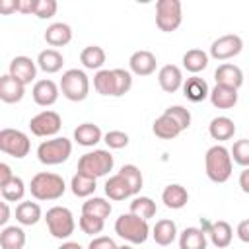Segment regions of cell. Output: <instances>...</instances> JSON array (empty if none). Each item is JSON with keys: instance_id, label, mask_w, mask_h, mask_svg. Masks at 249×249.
Segmentation results:
<instances>
[{"instance_id": "22", "label": "cell", "mask_w": 249, "mask_h": 249, "mask_svg": "<svg viewBox=\"0 0 249 249\" xmlns=\"http://www.w3.org/2000/svg\"><path fill=\"white\" fill-rule=\"evenodd\" d=\"M152 237L161 247L171 245L175 241V237H177V226H175V222L173 220H167V218L165 220H158L156 226L152 228Z\"/></svg>"}, {"instance_id": "21", "label": "cell", "mask_w": 249, "mask_h": 249, "mask_svg": "<svg viewBox=\"0 0 249 249\" xmlns=\"http://www.w3.org/2000/svg\"><path fill=\"white\" fill-rule=\"evenodd\" d=\"M161 200H163V204H165L167 208L179 210V208H183V206L189 202V193H187V189H185L183 185L173 183V185H167V187L163 189Z\"/></svg>"}, {"instance_id": "27", "label": "cell", "mask_w": 249, "mask_h": 249, "mask_svg": "<svg viewBox=\"0 0 249 249\" xmlns=\"http://www.w3.org/2000/svg\"><path fill=\"white\" fill-rule=\"evenodd\" d=\"M179 249H206V233L200 228H185L179 233Z\"/></svg>"}, {"instance_id": "49", "label": "cell", "mask_w": 249, "mask_h": 249, "mask_svg": "<svg viewBox=\"0 0 249 249\" xmlns=\"http://www.w3.org/2000/svg\"><path fill=\"white\" fill-rule=\"evenodd\" d=\"M39 0H19V12L21 14H35Z\"/></svg>"}, {"instance_id": "6", "label": "cell", "mask_w": 249, "mask_h": 249, "mask_svg": "<svg viewBox=\"0 0 249 249\" xmlns=\"http://www.w3.org/2000/svg\"><path fill=\"white\" fill-rule=\"evenodd\" d=\"M45 222H47V228H49V233L56 239H66L74 233V228H76V222H74V216L72 212L66 208V206H53L47 210L45 214Z\"/></svg>"}, {"instance_id": "36", "label": "cell", "mask_w": 249, "mask_h": 249, "mask_svg": "<svg viewBox=\"0 0 249 249\" xmlns=\"http://www.w3.org/2000/svg\"><path fill=\"white\" fill-rule=\"evenodd\" d=\"M0 193H2V198H4L6 202H18V200H21L23 195H25V183H23L21 177L14 175L12 181H8L4 187H0Z\"/></svg>"}, {"instance_id": "30", "label": "cell", "mask_w": 249, "mask_h": 249, "mask_svg": "<svg viewBox=\"0 0 249 249\" xmlns=\"http://www.w3.org/2000/svg\"><path fill=\"white\" fill-rule=\"evenodd\" d=\"M25 231L19 226H6L0 231V247L2 249H23Z\"/></svg>"}, {"instance_id": "42", "label": "cell", "mask_w": 249, "mask_h": 249, "mask_svg": "<svg viewBox=\"0 0 249 249\" xmlns=\"http://www.w3.org/2000/svg\"><path fill=\"white\" fill-rule=\"evenodd\" d=\"M230 154H231V160L235 163H239L243 167H249V140L247 138H241V140L233 142Z\"/></svg>"}, {"instance_id": "1", "label": "cell", "mask_w": 249, "mask_h": 249, "mask_svg": "<svg viewBox=\"0 0 249 249\" xmlns=\"http://www.w3.org/2000/svg\"><path fill=\"white\" fill-rule=\"evenodd\" d=\"M206 175L214 183H226L231 177V154L226 146L216 144L206 150L204 156Z\"/></svg>"}, {"instance_id": "15", "label": "cell", "mask_w": 249, "mask_h": 249, "mask_svg": "<svg viewBox=\"0 0 249 249\" xmlns=\"http://www.w3.org/2000/svg\"><path fill=\"white\" fill-rule=\"evenodd\" d=\"M158 82H160V88L165 91V93H175L179 88H183V74H181V68L175 66V64H165L160 68L158 72Z\"/></svg>"}, {"instance_id": "4", "label": "cell", "mask_w": 249, "mask_h": 249, "mask_svg": "<svg viewBox=\"0 0 249 249\" xmlns=\"http://www.w3.org/2000/svg\"><path fill=\"white\" fill-rule=\"evenodd\" d=\"M72 154V142L64 136H54L51 140H45L37 148V160L43 165H58L66 161Z\"/></svg>"}, {"instance_id": "31", "label": "cell", "mask_w": 249, "mask_h": 249, "mask_svg": "<svg viewBox=\"0 0 249 249\" xmlns=\"http://www.w3.org/2000/svg\"><path fill=\"white\" fill-rule=\"evenodd\" d=\"M152 130H154V134L158 136V138H161V140H173V138H177L183 130L177 126V123L173 121V119H169L167 115H161V117H158L156 121H154V124H152Z\"/></svg>"}, {"instance_id": "14", "label": "cell", "mask_w": 249, "mask_h": 249, "mask_svg": "<svg viewBox=\"0 0 249 249\" xmlns=\"http://www.w3.org/2000/svg\"><path fill=\"white\" fill-rule=\"evenodd\" d=\"M214 80L218 86H226V88H231V89H239L241 84H243V72L239 66L235 64H230V62H224L216 68L214 72Z\"/></svg>"}, {"instance_id": "5", "label": "cell", "mask_w": 249, "mask_h": 249, "mask_svg": "<svg viewBox=\"0 0 249 249\" xmlns=\"http://www.w3.org/2000/svg\"><path fill=\"white\" fill-rule=\"evenodd\" d=\"M113 156L109 150H93L84 154L78 160V173H84L88 177H103L113 169Z\"/></svg>"}, {"instance_id": "35", "label": "cell", "mask_w": 249, "mask_h": 249, "mask_svg": "<svg viewBox=\"0 0 249 249\" xmlns=\"http://www.w3.org/2000/svg\"><path fill=\"white\" fill-rule=\"evenodd\" d=\"M95 179L93 177H88V175H84V173H76L74 177H72V181H70V189H72V193L76 195V196H80V198H86V196H91L93 193H95Z\"/></svg>"}, {"instance_id": "54", "label": "cell", "mask_w": 249, "mask_h": 249, "mask_svg": "<svg viewBox=\"0 0 249 249\" xmlns=\"http://www.w3.org/2000/svg\"><path fill=\"white\" fill-rule=\"evenodd\" d=\"M119 249H134V247H130V245H121Z\"/></svg>"}, {"instance_id": "13", "label": "cell", "mask_w": 249, "mask_h": 249, "mask_svg": "<svg viewBox=\"0 0 249 249\" xmlns=\"http://www.w3.org/2000/svg\"><path fill=\"white\" fill-rule=\"evenodd\" d=\"M8 74L14 76L16 80H19L23 86H27V84H31V82L35 80L37 66H35V62H33L29 56L19 54V56L12 58V62H10V72H8Z\"/></svg>"}, {"instance_id": "41", "label": "cell", "mask_w": 249, "mask_h": 249, "mask_svg": "<svg viewBox=\"0 0 249 249\" xmlns=\"http://www.w3.org/2000/svg\"><path fill=\"white\" fill-rule=\"evenodd\" d=\"M163 115H167L169 119H173L181 130H187L191 126V113L183 105H171V107H167L163 111Z\"/></svg>"}, {"instance_id": "19", "label": "cell", "mask_w": 249, "mask_h": 249, "mask_svg": "<svg viewBox=\"0 0 249 249\" xmlns=\"http://www.w3.org/2000/svg\"><path fill=\"white\" fill-rule=\"evenodd\" d=\"M45 41L51 45V47H64L72 41V29L68 23H62V21H56V23H51L47 29H45Z\"/></svg>"}, {"instance_id": "50", "label": "cell", "mask_w": 249, "mask_h": 249, "mask_svg": "<svg viewBox=\"0 0 249 249\" xmlns=\"http://www.w3.org/2000/svg\"><path fill=\"white\" fill-rule=\"evenodd\" d=\"M12 179H14V173H12L10 165L8 163H0V187H4Z\"/></svg>"}, {"instance_id": "23", "label": "cell", "mask_w": 249, "mask_h": 249, "mask_svg": "<svg viewBox=\"0 0 249 249\" xmlns=\"http://www.w3.org/2000/svg\"><path fill=\"white\" fill-rule=\"evenodd\" d=\"M206 233L210 235V241H212L218 249H226V247L231 243V237H233V230H231V226H230L226 220L212 222Z\"/></svg>"}, {"instance_id": "37", "label": "cell", "mask_w": 249, "mask_h": 249, "mask_svg": "<svg viewBox=\"0 0 249 249\" xmlns=\"http://www.w3.org/2000/svg\"><path fill=\"white\" fill-rule=\"evenodd\" d=\"M93 88L101 95L115 97V82H113V70H97L93 76Z\"/></svg>"}, {"instance_id": "32", "label": "cell", "mask_w": 249, "mask_h": 249, "mask_svg": "<svg viewBox=\"0 0 249 249\" xmlns=\"http://www.w3.org/2000/svg\"><path fill=\"white\" fill-rule=\"evenodd\" d=\"M111 210H113L111 202L101 198V196H91L82 204V214H89V216H95V218H101V220L109 218Z\"/></svg>"}, {"instance_id": "46", "label": "cell", "mask_w": 249, "mask_h": 249, "mask_svg": "<svg viewBox=\"0 0 249 249\" xmlns=\"http://www.w3.org/2000/svg\"><path fill=\"white\" fill-rule=\"evenodd\" d=\"M88 249H119V245L111 239V237H105V235H99V237H93L88 245Z\"/></svg>"}, {"instance_id": "10", "label": "cell", "mask_w": 249, "mask_h": 249, "mask_svg": "<svg viewBox=\"0 0 249 249\" xmlns=\"http://www.w3.org/2000/svg\"><path fill=\"white\" fill-rule=\"evenodd\" d=\"M62 126V119L56 111H41L37 113L31 121H29V128L35 136L47 138V136H54Z\"/></svg>"}, {"instance_id": "11", "label": "cell", "mask_w": 249, "mask_h": 249, "mask_svg": "<svg viewBox=\"0 0 249 249\" xmlns=\"http://www.w3.org/2000/svg\"><path fill=\"white\" fill-rule=\"evenodd\" d=\"M243 49V41L239 35H222L218 37L212 45H210V56L216 58V60H228V58H233L241 53Z\"/></svg>"}, {"instance_id": "20", "label": "cell", "mask_w": 249, "mask_h": 249, "mask_svg": "<svg viewBox=\"0 0 249 249\" xmlns=\"http://www.w3.org/2000/svg\"><path fill=\"white\" fill-rule=\"evenodd\" d=\"M103 134H101V128L93 123H82L76 126L74 130V140L80 144V146H86V148H91L95 146L97 142H101Z\"/></svg>"}, {"instance_id": "45", "label": "cell", "mask_w": 249, "mask_h": 249, "mask_svg": "<svg viewBox=\"0 0 249 249\" xmlns=\"http://www.w3.org/2000/svg\"><path fill=\"white\" fill-rule=\"evenodd\" d=\"M58 10V4L56 0H39L37 4V10H35V16L41 18V19H47V18H53Z\"/></svg>"}, {"instance_id": "7", "label": "cell", "mask_w": 249, "mask_h": 249, "mask_svg": "<svg viewBox=\"0 0 249 249\" xmlns=\"http://www.w3.org/2000/svg\"><path fill=\"white\" fill-rule=\"evenodd\" d=\"M60 91L70 101H84L89 93V80L84 70L70 68L60 78Z\"/></svg>"}, {"instance_id": "24", "label": "cell", "mask_w": 249, "mask_h": 249, "mask_svg": "<svg viewBox=\"0 0 249 249\" xmlns=\"http://www.w3.org/2000/svg\"><path fill=\"white\" fill-rule=\"evenodd\" d=\"M210 103L218 109H231L237 103V89L226 88V86H214L210 89Z\"/></svg>"}, {"instance_id": "33", "label": "cell", "mask_w": 249, "mask_h": 249, "mask_svg": "<svg viewBox=\"0 0 249 249\" xmlns=\"http://www.w3.org/2000/svg\"><path fill=\"white\" fill-rule=\"evenodd\" d=\"M183 66L191 74H198L208 66V54L200 49H191L183 54Z\"/></svg>"}, {"instance_id": "38", "label": "cell", "mask_w": 249, "mask_h": 249, "mask_svg": "<svg viewBox=\"0 0 249 249\" xmlns=\"http://www.w3.org/2000/svg\"><path fill=\"white\" fill-rule=\"evenodd\" d=\"M156 202L150 198V196H136L132 202H130V212L144 218V220H150L156 216Z\"/></svg>"}, {"instance_id": "48", "label": "cell", "mask_w": 249, "mask_h": 249, "mask_svg": "<svg viewBox=\"0 0 249 249\" xmlns=\"http://www.w3.org/2000/svg\"><path fill=\"white\" fill-rule=\"evenodd\" d=\"M237 237L243 241V243H249V218L247 220H241L237 224V230H235Z\"/></svg>"}, {"instance_id": "44", "label": "cell", "mask_w": 249, "mask_h": 249, "mask_svg": "<svg viewBox=\"0 0 249 249\" xmlns=\"http://www.w3.org/2000/svg\"><path fill=\"white\" fill-rule=\"evenodd\" d=\"M103 142H105L109 148H113V150H121V148H124V146L128 144V134L123 132V130H109V132L103 136Z\"/></svg>"}, {"instance_id": "43", "label": "cell", "mask_w": 249, "mask_h": 249, "mask_svg": "<svg viewBox=\"0 0 249 249\" xmlns=\"http://www.w3.org/2000/svg\"><path fill=\"white\" fill-rule=\"evenodd\" d=\"M80 230L88 235H95V233H101L103 231V226H105V220L101 218H95V216H89V214H82L80 216Z\"/></svg>"}, {"instance_id": "9", "label": "cell", "mask_w": 249, "mask_h": 249, "mask_svg": "<svg viewBox=\"0 0 249 249\" xmlns=\"http://www.w3.org/2000/svg\"><path fill=\"white\" fill-rule=\"evenodd\" d=\"M0 150L16 160H21L31 150L29 136L18 128H2L0 130Z\"/></svg>"}, {"instance_id": "52", "label": "cell", "mask_w": 249, "mask_h": 249, "mask_svg": "<svg viewBox=\"0 0 249 249\" xmlns=\"http://www.w3.org/2000/svg\"><path fill=\"white\" fill-rule=\"evenodd\" d=\"M0 208H2V216H0V226H4V228H6V224H8V220H10V206H8V202L4 200V202L0 204Z\"/></svg>"}, {"instance_id": "18", "label": "cell", "mask_w": 249, "mask_h": 249, "mask_svg": "<svg viewBox=\"0 0 249 249\" xmlns=\"http://www.w3.org/2000/svg\"><path fill=\"white\" fill-rule=\"evenodd\" d=\"M183 95L193 101V103H200L204 101L206 97H210V89H208V84L204 78H198V76H191L183 82Z\"/></svg>"}, {"instance_id": "40", "label": "cell", "mask_w": 249, "mask_h": 249, "mask_svg": "<svg viewBox=\"0 0 249 249\" xmlns=\"http://www.w3.org/2000/svg\"><path fill=\"white\" fill-rule=\"evenodd\" d=\"M113 82H115V97L128 93L132 88V74L123 68H113Z\"/></svg>"}, {"instance_id": "39", "label": "cell", "mask_w": 249, "mask_h": 249, "mask_svg": "<svg viewBox=\"0 0 249 249\" xmlns=\"http://www.w3.org/2000/svg\"><path fill=\"white\" fill-rule=\"evenodd\" d=\"M124 179H126V183L130 185V189H132V195H138L140 193V189H142V183H144V179H142V171L134 165V163H126V165H123L121 167V171H119Z\"/></svg>"}, {"instance_id": "47", "label": "cell", "mask_w": 249, "mask_h": 249, "mask_svg": "<svg viewBox=\"0 0 249 249\" xmlns=\"http://www.w3.org/2000/svg\"><path fill=\"white\" fill-rule=\"evenodd\" d=\"M12 12H19V0H2L0 2V14H12Z\"/></svg>"}, {"instance_id": "26", "label": "cell", "mask_w": 249, "mask_h": 249, "mask_svg": "<svg viewBox=\"0 0 249 249\" xmlns=\"http://www.w3.org/2000/svg\"><path fill=\"white\" fill-rule=\"evenodd\" d=\"M105 195L111 198V200H124L132 195V189L130 185L126 183V179L117 173V175H111L105 183Z\"/></svg>"}, {"instance_id": "28", "label": "cell", "mask_w": 249, "mask_h": 249, "mask_svg": "<svg viewBox=\"0 0 249 249\" xmlns=\"http://www.w3.org/2000/svg\"><path fill=\"white\" fill-rule=\"evenodd\" d=\"M16 220L21 226H35L41 220V206L31 200H23L16 206Z\"/></svg>"}, {"instance_id": "3", "label": "cell", "mask_w": 249, "mask_h": 249, "mask_svg": "<svg viewBox=\"0 0 249 249\" xmlns=\"http://www.w3.org/2000/svg\"><path fill=\"white\" fill-rule=\"evenodd\" d=\"M115 233L119 237H123L124 241L138 245V243H144L148 239L150 226H148V220H144L132 212H126L115 220Z\"/></svg>"}, {"instance_id": "17", "label": "cell", "mask_w": 249, "mask_h": 249, "mask_svg": "<svg viewBox=\"0 0 249 249\" xmlns=\"http://www.w3.org/2000/svg\"><path fill=\"white\" fill-rule=\"evenodd\" d=\"M23 93H25V86L19 80H16L10 74H4L0 78V99L4 103H18V101H21Z\"/></svg>"}, {"instance_id": "25", "label": "cell", "mask_w": 249, "mask_h": 249, "mask_svg": "<svg viewBox=\"0 0 249 249\" xmlns=\"http://www.w3.org/2000/svg\"><path fill=\"white\" fill-rule=\"evenodd\" d=\"M208 132L214 140L218 142H224V140H230L233 138L235 134V124L230 117H214L208 124Z\"/></svg>"}, {"instance_id": "12", "label": "cell", "mask_w": 249, "mask_h": 249, "mask_svg": "<svg viewBox=\"0 0 249 249\" xmlns=\"http://www.w3.org/2000/svg\"><path fill=\"white\" fill-rule=\"evenodd\" d=\"M58 93H60V86H56L53 80H39V82H35V86L31 89L33 101L41 107L54 105L58 99Z\"/></svg>"}, {"instance_id": "34", "label": "cell", "mask_w": 249, "mask_h": 249, "mask_svg": "<svg viewBox=\"0 0 249 249\" xmlns=\"http://www.w3.org/2000/svg\"><path fill=\"white\" fill-rule=\"evenodd\" d=\"M80 60L88 70H99L105 62V51L97 45H89L80 53Z\"/></svg>"}, {"instance_id": "8", "label": "cell", "mask_w": 249, "mask_h": 249, "mask_svg": "<svg viewBox=\"0 0 249 249\" xmlns=\"http://www.w3.org/2000/svg\"><path fill=\"white\" fill-rule=\"evenodd\" d=\"M181 2L179 0H158L156 4V25L163 33H171L181 25Z\"/></svg>"}, {"instance_id": "53", "label": "cell", "mask_w": 249, "mask_h": 249, "mask_svg": "<svg viewBox=\"0 0 249 249\" xmlns=\"http://www.w3.org/2000/svg\"><path fill=\"white\" fill-rule=\"evenodd\" d=\"M58 249H82V245L76 243V241H66V243H62Z\"/></svg>"}, {"instance_id": "16", "label": "cell", "mask_w": 249, "mask_h": 249, "mask_svg": "<svg viewBox=\"0 0 249 249\" xmlns=\"http://www.w3.org/2000/svg\"><path fill=\"white\" fill-rule=\"evenodd\" d=\"M156 64H158V60H156L154 53H150V51H136L128 58V66H130L132 74H136V76H150L156 70Z\"/></svg>"}, {"instance_id": "51", "label": "cell", "mask_w": 249, "mask_h": 249, "mask_svg": "<svg viewBox=\"0 0 249 249\" xmlns=\"http://www.w3.org/2000/svg\"><path fill=\"white\" fill-rule=\"evenodd\" d=\"M239 187L243 193L249 195V167H245L241 173H239Z\"/></svg>"}, {"instance_id": "2", "label": "cell", "mask_w": 249, "mask_h": 249, "mask_svg": "<svg viewBox=\"0 0 249 249\" xmlns=\"http://www.w3.org/2000/svg\"><path fill=\"white\" fill-rule=\"evenodd\" d=\"M29 191L37 200H56L64 195L66 183L60 175L49 173V171H39L31 177Z\"/></svg>"}, {"instance_id": "29", "label": "cell", "mask_w": 249, "mask_h": 249, "mask_svg": "<svg viewBox=\"0 0 249 249\" xmlns=\"http://www.w3.org/2000/svg\"><path fill=\"white\" fill-rule=\"evenodd\" d=\"M62 64H64V56H62L56 49H45V51H41L39 56H37V66H39L43 72H47V74L58 72V70L62 68Z\"/></svg>"}]
</instances>
